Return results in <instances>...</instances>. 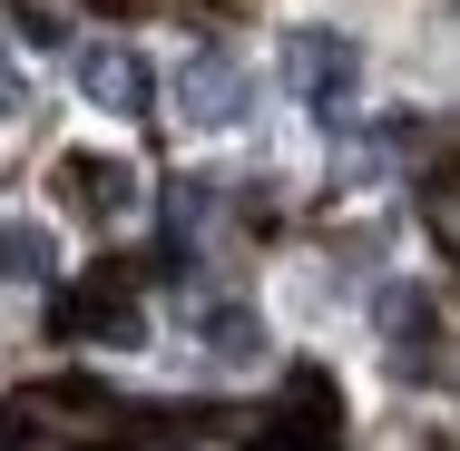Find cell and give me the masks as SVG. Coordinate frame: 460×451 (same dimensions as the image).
Instances as JSON below:
<instances>
[{"label": "cell", "instance_id": "cell-1", "mask_svg": "<svg viewBox=\"0 0 460 451\" xmlns=\"http://www.w3.org/2000/svg\"><path fill=\"white\" fill-rule=\"evenodd\" d=\"M275 69H284V89L304 98L323 128H343V118H353V98H363V50H353L343 30H284Z\"/></svg>", "mask_w": 460, "mask_h": 451}, {"label": "cell", "instance_id": "cell-2", "mask_svg": "<svg viewBox=\"0 0 460 451\" xmlns=\"http://www.w3.org/2000/svg\"><path fill=\"white\" fill-rule=\"evenodd\" d=\"M177 118L186 128H245L255 118V79L235 50H186L177 59Z\"/></svg>", "mask_w": 460, "mask_h": 451}, {"label": "cell", "instance_id": "cell-3", "mask_svg": "<svg viewBox=\"0 0 460 451\" xmlns=\"http://www.w3.org/2000/svg\"><path fill=\"white\" fill-rule=\"evenodd\" d=\"M69 69H79V98L108 108V118H147V108H157V69H147L128 40H79Z\"/></svg>", "mask_w": 460, "mask_h": 451}, {"label": "cell", "instance_id": "cell-4", "mask_svg": "<svg viewBox=\"0 0 460 451\" xmlns=\"http://www.w3.org/2000/svg\"><path fill=\"white\" fill-rule=\"evenodd\" d=\"M69 196H79L89 216H128V206H137V167H128V158H69Z\"/></svg>", "mask_w": 460, "mask_h": 451}, {"label": "cell", "instance_id": "cell-5", "mask_svg": "<svg viewBox=\"0 0 460 451\" xmlns=\"http://www.w3.org/2000/svg\"><path fill=\"white\" fill-rule=\"evenodd\" d=\"M196 344H206L216 363H255V354H265V324H255L245 304L216 294V304H196Z\"/></svg>", "mask_w": 460, "mask_h": 451}, {"label": "cell", "instance_id": "cell-6", "mask_svg": "<svg viewBox=\"0 0 460 451\" xmlns=\"http://www.w3.org/2000/svg\"><path fill=\"white\" fill-rule=\"evenodd\" d=\"M59 275V246L40 226H0V284H49Z\"/></svg>", "mask_w": 460, "mask_h": 451}, {"label": "cell", "instance_id": "cell-7", "mask_svg": "<svg viewBox=\"0 0 460 451\" xmlns=\"http://www.w3.org/2000/svg\"><path fill=\"white\" fill-rule=\"evenodd\" d=\"M69 324H79V334H98V344H147V324H137V304H128V294H89Z\"/></svg>", "mask_w": 460, "mask_h": 451}, {"label": "cell", "instance_id": "cell-8", "mask_svg": "<svg viewBox=\"0 0 460 451\" xmlns=\"http://www.w3.org/2000/svg\"><path fill=\"white\" fill-rule=\"evenodd\" d=\"M421 324H431L421 294H382V334H392V354H402V363H411V344H421Z\"/></svg>", "mask_w": 460, "mask_h": 451}, {"label": "cell", "instance_id": "cell-9", "mask_svg": "<svg viewBox=\"0 0 460 451\" xmlns=\"http://www.w3.org/2000/svg\"><path fill=\"white\" fill-rule=\"evenodd\" d=\"M10 30H20L30 50H69V20H59V10H20V0H10Z\"/></svg>", "mask_w": 460, "mask_h": 451}, {"label": "cell", "instance_id": "cell-10", "mask_svg": "<svg viewBox=\"0 0 460 451\" xmlns=\"http://www.w3.org/2000/svg\"><path fill=\"white\" fill-rule=\"evenodd\" d=\"M20 118V79H10V59H0V128Z\"/></svg>", "mask_w": 460, "mask_h": 451}]
</instances>
